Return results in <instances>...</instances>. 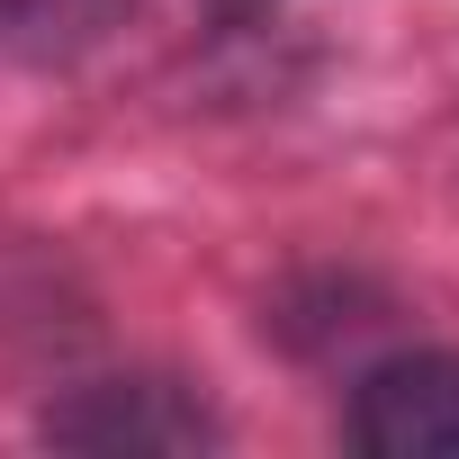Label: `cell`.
Wrapping results in <instances>:
<instances>
[{"mask_svg": "<svg viewBox=\"0 0 459 459\" xmlns=\"http://www.w3.org/2000/svg\"><path fill=\"white\" fill-rule=\"evenodd\" d=\"M351 441L369 459H459V360L414 351L369 369L351 396Z\"/></svg>", "mask_w": 459, "mask_h": 459, "instance_id": "6da1fadb", "label": "cell"}]
</instances>
